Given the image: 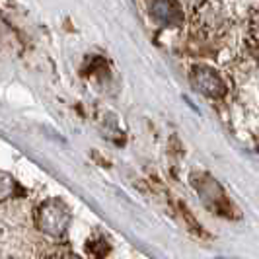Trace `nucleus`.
I'll use <instances>...</instances> for the list:
<instances>
[{"mask_svg": "<svg viewBox=\"0 0 259 259\" xmlns=\"http://www.w3.org/2000/svg\"><path fill=\"white\" fill-rule=\"evenodd\" d=\"M45 259H82V257H78L76 253H72V251L59 249V251H55V253H51V255H47Z\"/></svg>", "mask_w": 259, "mask_h": 259, "instance_id": "7", "label": "nucleus"}, {"mask_svg": "<svg viewBox=\"0 0 259 259\" xmlns=\"http://www.w3.org/2000/svg\"><path fill=\"white\" fill-rule=\"evenodd\" d=\"M148 14L156 24L166 27H176L182 24L183 12L180 0H150Z\"/></svg>", "mask_w": 259, "mask_h": 259, "instance_id": "3", "label": "nucleus"}, {"mask_svg": "<svg viewBox=\"0 0 259 259\" xmlns=\"http://www.w3.org/2000/svg\"><path fill=\"white\" fill-rule=\"evenodd\" d=\"M251 39L259 45V12L251 20Z\"/></svg>", "mask_w": 259, "mask_h": 259, "instance_id": "8", "label": "nucleus"}, {"mask_svg": "<svg viewBox=\"0 0 259 259\" xmlns=\"http://www.w3.org/2000/svg\"><path fill=\"white\" fill-rule=\"evenodd\" d=\"M18 195H22V187L18 185V182L10 174L0 171V201L12 199V197H18Z\"/></svg>", "mask_w": 259, "mask_h": 259, "instance_id": "6", "label": "nucleus"}, {"mask_svg": "<svg viewBox=\"0 0 259 259\" xmlns=\"http://www.w3.org/2000/svg\"><path fill=\"white\" fill-rule=\"evenodd\" d=\"M217 259H228V257H217Z\"/></svg>", "mask_w": 259, "mask_h": 259, "instance_id": "9", "label": "nucleus"}, {"mask_svg": "<svg viewBox=\"0 0 259 259\" xmlns=\"http://www.w3.org/2000/svg\"><path fill=\"white\" fill-rule=\"evenodd\" d=\"M35 224L39 232L59 240L70 226V208L63 199H47L35 210Z\"/></svg>", "mask_w": 259, "mask_h": 259, "instance_id": "1", "label": "nucleus"}, {"mask_svg": "<svg viewBox=\"0 0 259 259\" xmlns=\"http://www.w3.org/2000/svg\"><path fill=\"white\" fill-rule=\"evenodd\" d=\"M197 191L201 195V199L205 201V205L212 210H217L219 214H228L226 212V205L228 201L224 199V193H222L221 185L214 182L212 178H207L205 176V182H197Z\"/></svg>", "mask_w": 259, "mask_h": 259, "instance_id": "4", "label": "nucleus"}, {"mask_svg": "<svg viewBox=\"0 0 259 259\" xmlns=\"http://www.w3.org/2000/svg\"><path fill=\"white\" fill-rule=\"evenodd\" d=\"M109 249H111V246L105 240V236L98 232L92 234L90 238L86 240V246H84V251L90 259H104L109 253Z\"/></svg>", "mask_w": 259, "mask_h": 259, "instance_id": "5", "label": "nucleus"}, {"mask_svg": "<svg viewBox=\"0 0 259 259\" xmlns=\"http://www.w3.org/2000/svg\"><path fill=\"white\" fill-rule=\"evenodd\" d=\"M191 82L195 90H199L207 98H222L226 94V86L222 78L208 66H195L191 72Z\"/></svg>", "mask_w": 259, "mask_h": 259, "instance_id": "2", "label": "nucleus"}]
</instances>
